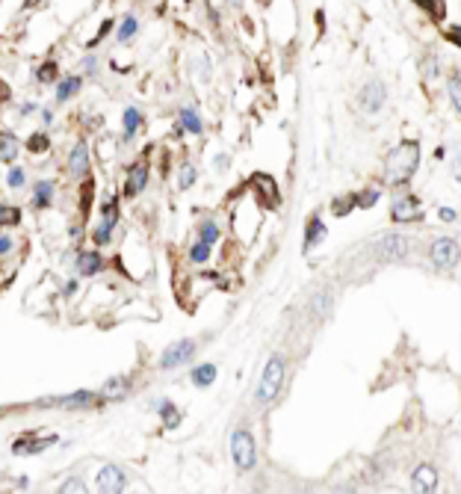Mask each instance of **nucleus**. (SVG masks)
Segmentation results:
<instances>
[{
	"label": "nucleus",
	"instance_id": "f257e3e1",
	"mask_svg": "<svg viewBox=\"0 0 461 494\" xmlns=\"http://www.w3.org/2000/svg\"><path fill=\"white\" fill-rule=\"evenodd\" d=\"M384 178L391 187H402V183H408L417 172V166H420V145L414 143V139H405V143H399L391 154H387V163H384Z\"/></svg>",
	"mask_w": 461,
	"mask_h": 494
},
{
	"label": "nucleus",
	"instance_id": "f03ea898",
	"mask_svg": "<svg viewBox=\"0 0 461 494\" xmlns=\"http://www.w3.org/2000/svg\"><path fill=\"white\" fill-rule=\"evenodd\" d=\"M284 385V358L281 356H272L264 367V376H261V388H257V403L269 405L272 400L278 397V391Z\"/></svg>",
	"mask_w": 461,
	"mask_h": 494
},
{
	"label": "nucleus",
	"instance_id": "7ed1b4c3",
	"mask_svg": "<svg viewBox=\"0 0 461 494\" xmlns=\"http://www.w3.org/2000/svg\"><path fill=\"white\" fill-rule=\"evenodd\" d=\"M230 453H234V462H237V468L240 471H252L254 468V438H252V432L249 429H237L234 432V438H230Z\"/></svg>",
	"mask_w": 461,
	"mask_h": 494
},
{
	"label": "nucleus",
	"instance_id": "20e7f679",
	"mask_svg": "<svg viewBox=\"0 0 461 494\" xmlns=\"http://www.w3.org/2000/svg\"><path fill=\"white\" fill-rule=\"evenodd\" d=\"M408 237H402V234H387L382 237L376 246H372V255H376V261H399V258H405L408 255Z\"/></svg>",
	"mask_w": 461,
	"mask_h": 494
},
{
	"label": "nucleus",
	"instance_id": "39448f33",
	"mask_svg": "<svg viewBox=\"0 0 461 494\" xmlns=\"http://www.w3.org/2000/svg\"><path fill=\"white\" fill-rule=\"evenodd\" d=\"M429 258L435 266H441V270H446V266H453L458 261V240L455 237H441L431 243L429 249Z\"/></svg>",
	"mask_w": 461,
	"mask_h": 494
},
{
	"label": "nucleus",
	"instance_id": "423d86ee",
	"mask_svg": "<svg viewBox=\"0 0 461 494\" xmlns=\"http://www.w3.org/2000/svg\"><path fill=\"white\" fill-rule=\"evenodd\" d=\"M193 352H195V344L190 341V337H183V341L178 344H171L166 352H163V358H160V367L163 370H171V367H181L193 358Z\"/></svg>",
	"mask_w": 461,
	"mask_h": 494
},
{
	"label": "nucleus",
	"instance_id": "0eeeda50",
	"mask_svg": "<svg viewBox=\"0 0 461 494\" xmlns=\"http://www.w3.org/2000/svg\"><path fill=\"white\" fill-rule=\"evenodd\" d=\"M127 479H124V471L115 468V464H104V468L98 471V491H107V494H119L124 491Z\"/></svg>",
	"mask_w": 461,
	"mask_h": 494
},
{
	"label": "nucleus",
	"instance_id": "6e6552de",
	"mask_svg": "<svg viewBox=\"0 0 461 494\" xmlns=\"http://www.w3.org/2000/svg\"><path fill=\"white\" fill-rule=\"evenodd\" d=\"M145 183H148V163H145V160H139V163H134L131 169H127V178H124V195H127V199H134V195H139L142 190H145Z\"/></svg>",
	"mask_w": 461,
	"mask_h": 494
},
{
	"label": "nucleus",
	"instance_id": "1a4fd4ad",
	"mask_svg": "<svg viewBox=\"0 0 461 494\" xmlns=\"http://www.w3.org/2000/svg\"><path fill=\"white\" fill-rule=\"evenodd\" d=\"M384 98H387L384 86H382L379 80H372V83H367V86L361 89V107H364L367 112H379L382 104H384Z\"/></svg>",
	"mask_w": 461,
	"mask_h": 494
},
{
	"label": "nucleus",
	"instance_id": "9d476101",
	"mask_svg": "<svg viewBox=\"0 0 461 494\" xmlns=\"http://www.w3.org/2000/svg\"><path fill=\"white\" fill-rule=\"evenodd\" d=\"M391 219L394 222H411V219H420V204L411 195H402V199L394 202V210H391Z\"/></svg>",
	"mask_w": 461,
	"mask_h": 494
},
{
	"label": "nucleus",
	"instance_id": "9b49d317",
	"mask_svg": "<svg viewBox=\"0 0 461 494\" xmlns=\"http://www.w3.org/2000/svg\"><path fill=\"white\" fill-rule=\"evenodd\" d=\"M68 172L74 178H83L86 172H89V148H86V143H77L74 148H71L68 154Z\"/></svg>",
	"mask_w": 461,
	"mask_h": 494
},
{
	"label": "nucleus",
	"instance_id": "f8f14e48",
	"mask_svg": "<svg viewBox=\"0 0 461 494\" xmlns=\"http://www.w3.org/2000/svg\"><path fill=\"white\" fill-rule=\"evenodd\" d=\"M51 444H56L53 435H48V438H36V435H21V438L15 441V453L18 456H27V453H41V450H48Z\"/></svg>",
	"mask_w": 461,
	"mask_h": 494
},
{
	"label": "nucleus",
	"instance_id": "ddd939ff",
	"mask_svg": "<svg viewBox=\"0 0 461 494\" xmlns=\"http://www.w3.org/2000/svg\"><path fill=\"white\" fill-rule=\"evenodd\" d=\"M414 483H417V488H420V491L431 494V491L438 488V471L431 468V464H420V468L414 471Z\"/></svg>",
	"mask_w": 461,
	"mask_h": 494
},
{
	"label": "nucleus",
	"instance_id": "4468645a",
	"mask_svg": "<svg viewBox=\"0 0 461 494\" xmlns=\"http://www.w3.org/2000/svg\"><path fill=\"white\" fill-rule=\"evenodd\" d=\"M95 400L92 391H74L68 397H56V400H45V405H63V408H77V405H89Z\"/></svg>",
	"mask_w": 461,
	"mask_h": 494
},
{
	"label": "nucleus",
	"instance_id": "2eb2a0df",
	"mask_svg": "<svg viewBox=\"0 0 461 494\" xmlns=\"http://www.w3.org/2000/svg\"><path fill=\"white\" fill-rule=\"evenodd\" d=\"M127 391H131V382L122 379V376H115L104 388H100V397H104V400H122V397H127Z\"/></svg>",
	"mask_w": 461,
	"mask_h": 494
},
{
	"label": "nucleus",
	"instance_id": "dca6fc26",
	"mask_svg": "<svg viewBox=\"0 0 461 494\" xmlns=\"http://www.w3.org/2000/svg\"><path fill=\"white\" fill-rule=\"evenodd\" d=\"M100 266H104V261H100L98 252H80V258H77L80 275H95V273H100Z\"/></svg>",
	"mask_w": 461,
	"mask_h": 494
},
{
	"label": "nucleus",
	"instance_id": "f3484780",
	"mask_svg": "<svg viewBox=\"0 0 461 494\" xmlns=\"http://www.w3.org/2000/svg\"><path fill=\"white\" fill-rule=\"evenodd\" d=\"M325 240V222L320 219V216H313L311 222H308V234H305V252H311L313 249V243H323Z\"/></svg>",
	"mask_w": 461,
	"mask_h": 494
},
{
	"label": "nucleus",
	"instance_id": "a211bd4d",
	"mask_svg": "<svg viewBox=\"0 0 461 494\" xmlns=\"http://www.w3.org/2000/svg\"><path fill=\"white\" fill-rule=\"evenodd\" d=\"M18 157V139L15 134L0 131V160H15Z\"/></svg>",
	"mask_w": 461,
	"mask_h": 494
},
{
	"label": "nucleus",
	"instance_id": "6ab92c4d",
	"mask_svg": "<svg viewBox=\"0 0 461 494\" xmlns=\"http://www.w3.org/2000/svg\"><path fill=\"white\" fill-rule=\"evenodd\" d=\"M51 199H53V183L51 181L36 183V190H33V207H48Z\"/></svg>",
	"mask_w": 461,
	"mask_h": 494
},
{
	"label": "nucleus",
	"instance_id": "aec40b11",
	"mask_svg": "<svg viewBox=\"0 0 461 494\" xmlns=\"http://www.w3.org/2000/svg\"><path fill=\"white\" fill-rule=\"evenodd\" d=\"M142 124V112L136 107H127L124 110V139H134V134L139 131Z\"/></svg>",
	"mask_w": 461,
	"mask_h": 494
},
{
	"label": "nucleus",
	"instance_id": "412c9836",
	"mask_svg": "<svg viewBox=\"0 0 461 494\" xmlns=\"http://www.w3.org/2000/svg\"><path fill=\"white\" fill-rule=\"evenodd\" d=\"M181 128L190 131V134H201V119H198L195 110H190V107L181 110Z\"/></svg>",
	"mask_w": 461,
	"mask_h": 494
},
{
	"label": "nucleus",
	"instance_id": "4be33fe9",
	"mask_svg": "<svg viewBox=\"0 0 461 494\" xmlns=\"http://www.w3.org/2000/svg\"><path fill=\"white\" fill-rule=\"evenodd\" d=\"M80 89V77H65L60 80V86H56V101H68L71 95Z\"/></svg>",
	"mask_w": 461,
	"mask_h": 494
},
{
	"label": "nucleus",
	"instance_id": "5701e85b",
	"mask_svg": "<svg viewBox=\"0 0 461 494\" xmlns=\"http://www.w3.org/2000/svg\"><path fill=\"white\" fill-rule=\"evenodd\" d=\"M213 379H216V367L213 364H201V367H195V370H193V382L201 385V388H207Z\"/></svg>",
	"mask_w": 461,
	"mask_h": 494
},
{
	"label": "nucleus",
	"instance_id": "b1692460",
	"mask_svg": "<svg viewBox=\"0 0 461 494\" xmlns=\"http://www.w3.org/2000/svg\"><path fill=\"white\" fill-rule=\"evenodd\" d=\"M331 210H335V216H349L352 210H355V193L335 199V202H331Z\"/></svg>",
	"mask_w": 461,
	"mask_h": 494
},
{
	"label": "nucleus",
	"instance_id": "393cba45",
	"mask_svg": "<svg viewBox=\"0 0 461 494\" xmlns=\"http://www.w3.org/2000/svg\"><path fill=\"white\" fill-rule=\"evenodd\" d=\"M157 408H160V415H163V423H166V427H169V429H175V427H178V420H181L178 408L171 405V403H166V400L157 403Z\"/></svg>",
	"mask_w": 461,
	"mask_h": 494
},
{
	"label": "nucleus",
	"instance_id": "a878e982",
	"mask_svg": "<svg viewBox=\"0 0 461 494\" xmlns=\"http://www.w3.org/2000/svg\"><path fill=\"white\" fill-rule=\"evenodd\" d=\"M414 4L420 6V9H426L429 15H431V18H438V21L446 15V6H443V0H414Z\"/></svg>",
	"mask_w": 461,
	"mask_h": 494
},
{
	"label": "nucleus",
	"instance_id": "bb28decb",
	"mask_svg": "<svg viewBox=\"0 0 461 494\" xmlns=\"http://www.w3.org/2000/svg\"><path fill=\"white\" fill-rule=\"evenodd\" d=\"M21 222V210L12 204H0V225H18Z\"/></svg>",
	"mask_w": 461,
	"mask_h": 494
},
{
	"label": "nucleus",
	"instance_id": "cd10ccee",
	"mask_svg": "<svg viewBox=\"0 0 461 494\" xmlns=\"http://www.w3.org/2000/svg\"><path fill=\"white\" fill-rule=\"evenodd\" d=\"M48 148H51V139L45 134H33L30 139H27V151H33V154H41Z\"/></svg>",
	"mask_w": 461,
	"mask_h": 494
},
{
	"label": "nucleus",
	"instance_id": "c85d7f7f",
	"mask_svg": "<svg viewBox=\"0 0 461 494\" xmlns=\"http://www.w3.org/2000/svg\"><path fill=\"white\" fill-rule=\"evenodd\" d=\"M198 237H201V243L213 246L216 240H219V228H216V222H201V231H198Z\"/></svg>",
	"mask_w": 461,
	"mask_h": 494
},
{
	"label": "nucleus",
	"instance_id": "c756f323",
	"mask_svg": "<svg viewBox=\"0 0 461 494\" xmlns=\"http://www.w3.org/2000/svg\"><path fill=\"white\" fill-rule=\"evenodd\" d=\"M136 30H139L136 18H134V15H127V18H124V24H122V30H119V41H127V39H134V36H136Z\"/></svg>",
	"mask_w": 461,
	"mask_h": 494
},
{
	"label": "nucleus",
	"instance_id": "7c9ffc66",
	"mask_svg": "<svg viewBox=\"0 0 461 494\" xmlns=\"http://www.w3.org/2000/svg\"><path fill=\"white\" fill-rule=\"evenodd\" d=\"M379 202V190H370V193H355V207H372Z\"/></svg>",
	"mask_w": 461,
	"mask_h": 494
},
{
	"label": "nucleus",
	"instance_id": "2f4dec72",
	"mask_svg": "<svg viewBox=\"0 0 461 494\" xmlns=\"http://www.w3.org/2000/svg\"><path fill=\"white\" fill-rule=\"evenodd\" d=\"M56 72H60V68H56V63H45L36 72V77H39V83H53L56 80Z\"/></svg>",
	"mask_w": 461,
	"mask_h": 494
},
{
	"label": "nucleus",
	"instance_id": "473e14b6",
	"mask_svg": "<svg viewBox=\"0 0 461 494\" xmlns=\"http://www.w3.org/2000/svg\"><path fill=\"white\" fill-rule=\"evenodd\" d=\"M115 222H119V204H115V199H110L107 207H104V222H100V225H110V228H115Z\"/></svg>",
	"mask_w": 461,
	"mask_h": 494
},
{
	"label": "nucleus",
	"instance_id": "72a5a7b5",
	"mask_svg": "<svg viewBox=\"0 0 461 494\" xmlns=\"http://www.w3.org/2000/svg\"><path fill=\"white\" fill-rule=\"evenodd\" d=\"M210 258V246L207 243H201V240H198V243L193 246V252H190V261H195V264H204Z\"/></svg>",
	"mask_w": 461,
	"mask_h": 494
},
{
	"label": "nucleus",
	"instance_id": "f704fd0d",
	"mask_svg": "<svg viewBox=\"0 0 461 494\" xmlns=\"http://www.w3.org/2000/svg\"><path fill=\"white\" fill-rule=\"evenodd\" d=\"M178 183H181V190H190L193 183H195V169H193L190 163L181 166V181H178Z\"/></svg>",
	"mask_w": 461,
	"mask_h": 494
},
{
	"label": "nucleus",
	"instance_id": "c9c22d12",
	"mask_svg": "<svg viewBox=\"0 0 461 494\" xmlns=\"http://www.w3.org/2000/svg\"><path fill=\"white\" fill-rule=\"evenodd\" d=\"M252 181H257V183H264V193H269V199H272V204H278V193H275V181H272V178H266V175H254Z\"/></svg>",
	"mask_w": 461,
	"mask_h": 494
},
{
	"label": "nucleus",
	"instance_id": "e433bc0d",
	"mask_svg": "<svg viewBox=\"0 0 461 494\" xmlns=\"http://www.w3.org/2000/svg\"><path fill=\"white\" fill-rule=\"evenodd\" d=\"M328 305H331V293H328V290H320V293L313 296V311L328 314Z\"/></svg>",
	"mask_w": 461,
	"mask_h": 494
},
{
	"label": "nucleus",
	"instance_id": "4c0bfd02",
	"mask_svg": "<svg viewBox=\"0 0 461 494\" xmlns=\"http://www.w3.org/2000/svg\"><path fill=\"white\" fill-rule=\"evenodd\" d=\"M92 193H95V187H92V181H86V183H83V207H80V214H83V219L89 216V207H92Z\"/></svg>",
	"mask_w": 461,
	"mask_h": 494
},
{
	"label": "nucleus",
	"instance_id": "58836bf2",
	"mask_svg": "<svg viewBox=\"0 0 461 494\" xmlns=\"http://www.w3.org/2000/svg\"><path fill=\"white\" fill-rule=\"evenodd\" d=\"M110 234H112V228H110V225H98V228H95V234H92V240H95L98 246H107L110 240H112Z\"/></svg>",
	"mask_w": 461,
	"mask_h": 494
},
{
	"label": "nucleus",
	"instance_id": "ea45409f",
	"mask_svg": "<svg viewBox=\"0 0 461 494\" xmlns=\"http://www.w3.org/2000/svg\"><path fill=\"white\" fill-rule=\"evenodd\" d=\"M63 491H65V494H68V491H86V483H83L80 476H74V479H68V483L63 486Z\"/></svg>",
	"mask_w": 461,
	"mask_h": 494
},
{
	"label": "nucleus",
	"instance_id": "a19ab883",
	"mask_svg": "<svg viewBox=\"0 0 461 494\" xmlns=\"http://www.w3.org/2000/svg\"><path fill=\"white\" fill-rule=\"evenodd\" d=\"M24 183V169H12L9 172V187H21Z\"/></svg>",
	"mask_w": 461,
	"mask_h": 494
},
{
	"label": "nucleus",
	"instance_id": "79ce46f5",
	"mask_svg": "<svg viewBox=\"0 0 461 494\" xmlns=\"http://www.w3.org/2000/svg\"><path fill=\"white\" fill-rule=\"evenodd\" d=\"M458 92H461V86H458V77H453V80H450V98H453V107H458V101H461Z\"/></svg>",
	"mask_w": 461,
	"mask_h": 494
},
{
	"label": "nucleus",
	"instance_id": "37998d69",
	"mask_svg": "<svg viewBox=\"0 0 461 494\" xmlns=\"http://www.w3.org/2000/svg\"><path fill=\"white\" fill-rule=\"evenodd\" d=\"M110 30H112V21H104V27H100V30H98V36H95V41H98V39H104V36H107ZM95 41H92V45H95Z\"/></svg>",
	"mask_w": 461,
	"mask_h": 494
},
{
	"label": "nucleus",
	"instance_id": "c03bdc74",
	"mask_svg": "<svg viewBox=\"0 0 461 494\" xmlns=\"http://www.w3.org/2000/svg\"><path fill=\"white\" fill-rule=\"evenodd\" d=\"M441 219H443V222H453V219H455V210H453V207H443V210H441Z\"/></svg>",
	"mask_w": 461,
	"mask_h": 494
},
{
	"label": "nucleus",
	"instance_id": "a18cd8bd",
	"mask_svg": "<svg viewBox=\"0 0 461 494\" xmlns=\"http://www.w3.org/2000/svg\"><path fill=\"white\" fill-rule=\"evenodd\" d=\"M9 249H12V240L9 237H0V255H6Z\"/></svg>",
	"mask_w": 461,
	"mask_h": 494
},
{
	"label": "nucleus",
	"instance_id": "49530a36",
	"mask_svg": "<svg viewBox=\"0 0 461 494\" xmlns=\"http://www.w3.org/2000/svg\"><path fill=\"white\" fill-rule=\"evenodd\" d=\"M216 169H228V154H222V157H216Z\"/></svg>",
	"mask_w": 461,
	"mask_h": 494
},
{
	"label": "nucleus",
	"instance_id": "de8ad7c7",
	"mask_svg": "<svg viewBox=\"0 0 461 494\" xmlns=\"http://www.w3.org/2000/svg\"><path fill=\"white\" fill-rule=\"evenodd\" d=\"M74 290H77V281H68V287H65V296H71Z\"/></svg>",
	"mask_w": 461,
	"mask_h": 494
},
{
	"label": "nucleus",
	"instance_id": "09e8293b",
	"mask_svg": "<svg viewBox=\"0 0 461 494\" xmlns=\"http://www.w3.org/2000/svg\"><path fill=\"white\" fill-rule=\"evenodd\" d=\"M39 4H41V0H24V6H27V9H30V6H39Z\"/></svg>",
	"mask_w": 461,
	"mask_h": 494
},
{
	"label": "nucleus",
	"instance_id": "8fccbe9b",
	"mask_svg": "<svg viewBox=\"0 0 461 494\" xmlns=\"http://www.w3.org/2000/svg\"><path fill=\"white\" fill-rule=\"evenodd\" d=\"M228 4H234V6H237V4H240V0H228Z\"/></svg>",
	"mask_w": 461,
	"mask_h": 494
}]
</instances>
